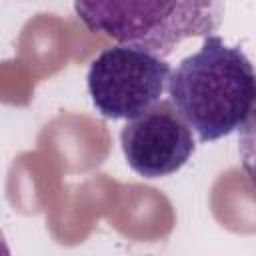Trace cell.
<instances>
[{
  "instance_id": "1",
  "label": "cell",
  "mask_w": 256,
  "mask_h": 256,
  "mask_svg": "<svg viewBox=\"0 0 256 256\" xmlns=\"http://www.w3.org/2000/svg\"><path fill=\"white\" fill-rule=\"evenodd\" d=\"M166 90L198 140L214 142L238 130L256 108V70L242 48L210 34L172 70Z\"/></svg>"
},
{
  "instance_id": "2",
  "label": "cell",
  "mask_w": 256,
  "mask_h": 256,
  "mask_svg": "<svg viewBox=\"0 0 256 256\" xmlns=\"http://www.w3.org/2000/svg\"><path fill=\"white\" fill-rule=\"evenodd\" d=\"M74 12L90 32L166 58L218 30L222 0H74Z\"/></svg>"
},
{
  "instance_id": "3",
  "label": "cell",
  "mask_w": 256,
  "mask_h": 256,
  "mask_svg": "<svg viewBox=\"0 0 256 256\" xmlns=\"http://www.w3.org/2000/svg\"><path fill=\"white\" fill-rule=\"evenodd\" d=\"M170 64L144 48L116 44L90 64L86 84L96 112L110 120H132L158 104L168 88Z\"/></svg>"
},
{
  "instance_id": "4",
  "label": "cell",
  "mask_w": 256,
  "mask_h": 256,
  "mask_svg": "<svg viewBox=\"0 0 256 256\" xmlns=\"http://www.w3.org/2000/svg\"><path fill=\"white\" fill-rule=\"evenodd\" d=\"M120 146L126 164L144 178L178 172L196 150L192 128L170 100H160L128 120L120 132Z\"/></svg>"
},
{
  "instance_id": "5",
  "label": "cell",
  "mask_w": 256,
  "mask_h": 256,
  "mask_svg": "<svg viewBox=\"0 0 256 256\" xmlns=\"http://www.w3.org/2000/svg\"><path fill=\"white\" fill-rule=\"evenodd\" d=\"M238 152L242 168L256 188V108L250 112L246 122L238 128Z\"/></svg>"
}]
</instances>
